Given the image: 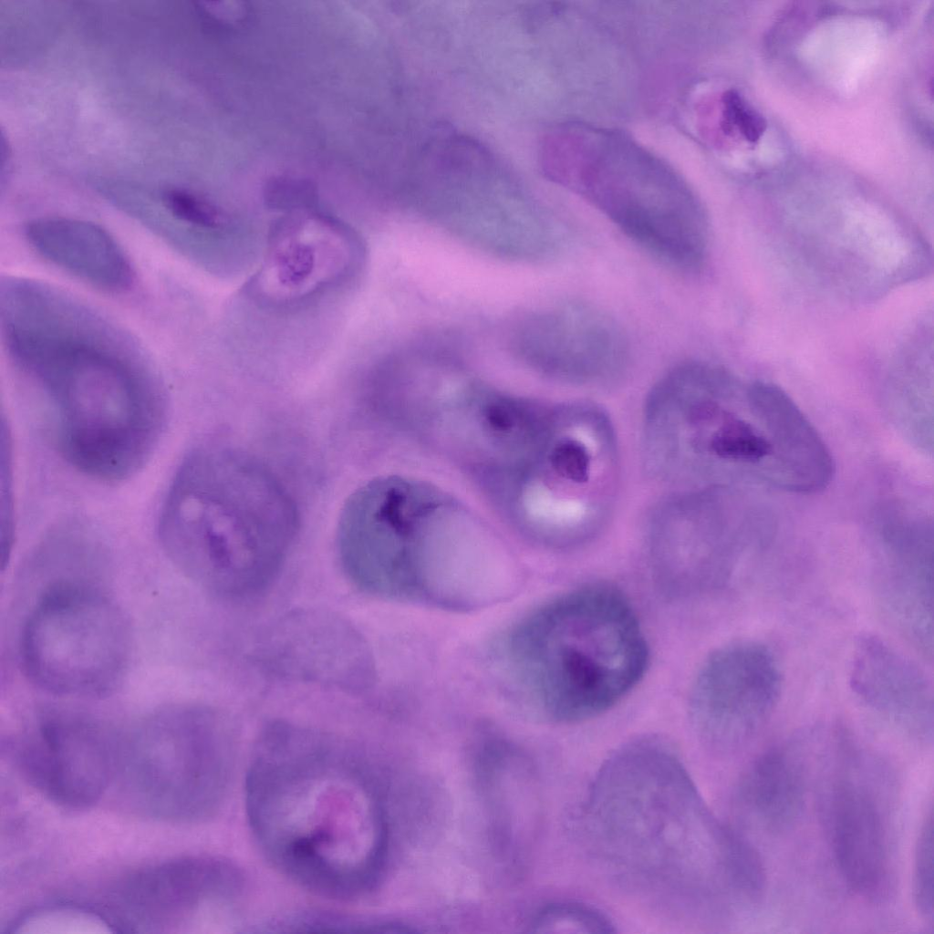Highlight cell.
<instances>
[{
    "label": "cell",
    "mask_w": 934,
    "mask_h": 934,
    "mask_svg": "<svg viewBox=\"0 0 934 934\" xmlns=\"http://www.w3.org/2000/svg\"><path fill=\"white\" fill-rule=\"evenodd\" d=\"M577 825L587 852L619 883L689 918H723L766 883L759 853L711 813L656 738L627 743L606 761Z\"/></svg>",
    "instance_id": "cell-1"
},
{
    "label": "cell",
    "mask_w": 934,
    "mask_h": 934,
    "mask_svg": "<svg viewBox=\"0 0 934 934\" xmlns=\"http://www.w3.org/2000/svg\"><path fill=\"white\" fill-rule=\"evenodd\" d=\"M245 808L267 859L317 895L354 899L382 875L389 836L381 788L347 740L268 725L247 771Z\"/></svg>",
    "instance_id": "cell-2"
},
{
    "label": "cell",
    "mask_w": 934,
    "mask_h": 934,
    "mask_svg": "<svg viewBox=\"0 0 934 934\" xmlns=\"http://www.w3.org/2000/svg\"><path fill=\"white\" fill-rule=\"evenodd\" d=\"M337 550L353 584L385 598L472 610L518 586L510 555L486 524L417 479L379 477L353 493L340 514Z\"/></svg>",
    "instance_id": "cell-3"
},
{
    "label": "cell",
    "mask_w": 934,
    "mask_h": 934,
    "mask_svg": "<svg viewBox=\"0 0 934 934\" xmlns=\"http://www.w3.org/2000/svg\"><path fill=\"white\" fill-rule=\"evenodd\" d=\"M298 527L296 503L270 468L240 449L205 442L174 475L159 536L192 580L218 595L244 597L276 577Z\"/></svg>",
    "instance_id": "cell-4"
},
{
    "label": "cell",
    "mask_w": 934,
    "mask_h": 934,
    "mask_svg": "<svg viewBox=\"0 0 934 934\" xmlns=\"http://www.w3.org/2000/svg\"><path fill=\"white\" fill-rule=\"evenodd\" d=\"M498 672L526 709L549 722L592 719L640 680L649 649L626 596L585 585L534 608L493 644Z\"/></svg>",
    "instance_id": "cell-5"
},
{
    "label": "cell",
    "mask_w": 934,
    "mask_h": 934,
    "mask_svg": "<svg viewBox=\"0 0 934 934\" xmlns=\"http://www.w3.org/2000/svg\"><path fill=\"white\" fill-rule=\"evenodd\" d=\"M35 383L53 410L58 451L79 472L122 481L153 451L164 397L131 337L101 331L68 336L50 351Z\"/></svg>",
    "instance_id": "cell-6"
},
{
    "label": "cell",
    "mask_w": 934,
    "mask_h": 934,
    "mask_svg": "<svg viewBox=\"0 0 934 934\" xmlns=\"http://www.w3.org/2000/svg\"><path fill=\"white\" fill-rule=\"evenodd\" d=\"M550 409L525 449L487 481L530 535L548 546L576 547L609 521L619 484L618 446L607 415L595 405Z\"/></svg>",
    "instance_id": "cell-7"
},
{
    "label": "cell",
    "mask_w": 934,
    "mask_h": 934,
    "mask_svg": "<svg viewBox=\"0 0 934 934\" xmlns=\"http://www.w3.org/2000/svg\"><path fill=\"white\" fill-rule=\"evenodd\" d=\"M750 415L746 389L725 369L702 361L674 367L647 397L642 439L648 472L662 483L700 489L726 486L763 461L773 462V446Z\"/></svg>",
    "instance_id": "cell-8"
},
{
    "label": "cell",
    "mask_w": 934,
    "mask_h": 934,
    "mask_svg": "<svg viewBox=\"0 0 934 934\" xmlns=\"http://www.w3.org/2000/svg\"><path fill=\"white\" fill-rule=\"evenodd\" d=\"M231 736L211 713L190 708L157 712L119 740L114 782L139 811L197 822L219 810L234 766Z\"/></svg>",
    "instance_id": "cell-9"
},
{
    "label": "cell",
    "mask_w": 934,
    "mask_h": 934,
    "mask_svg": "<svg viewBox=\"0 0 934 934\" xmlns=\"http://www.w3.org/2000/svg\"><path fill=\"white\" fill-rule=\"evenodd\" d=\"M131 653L127 617L105 592L60 579L24 625L20 655L29 680L63 697H101L122 680Z\"/></svg>",
    "instance_id": "cell-10"
},
{
    "label": "cell",
    "mask_w": 934,
    "mask_h": 934,
    "mask_svg": "<svg viewBox=\"0 0 934 934\" xmlns=\"http://www.w3.org/2000/svg\"><path fill=\"white\" fill-rule=\"evenodd\" d=\"M647 545L653 579L669 600L701 603L729 593L744 544L728 489H694L663 501L650 516Z\"/></svg>",
    "instance_id": "cell-11"
},
{
    "label": "cell",
    "mask_w": 934,
    "mask_h": 934,
    "mask_svg": "<svg viewBox=\"0 0 934 934\" xmlns=\"http://www.w3.org/2000/svg\"><path fill=\"white\" fill-rule=\"evenodd\" d=\"M783 682L778 659L764 643L746 639L717 649L700 667L690 691L697 738L717 752L746 743L777 707Z\"/></svg>",
    "instance_id": "cell-12"
},
{
    "label": "cell",
    "mask_w": 934,
    "mask_h": 934,
    "mask_svg": "<svg viewBox=\"0 0 934 934\" xmlns=\"http://www.w3.org/2000/svg\"><path fill=\"white\" fill-rule=\"evenodd\" d=\"M243 872L232 862L183 856L140 868L109 898V913L123 931L155 932L194 919L225 917L244 897Z\"/></svg>",
    "instance_id": "cell-13"
},
{
    "label": "cell",
    "mask_w": 934,
    "mask_h": 934,
    "mask_svg": "<svg viewBox=\"0 0 934 934\" xmlns=\"http://www.w3.org/2000/svg\"><path fill=\"white\" fill-rule=\"evenodd\" d=\"M511 352L537 372L579 385L619 379L629 363L622 327L596 306L570 301L521 317L508 337Z\"/></svg>",
    "instance_id": "cell-14"
},
{
    "label": "cell",
    "mask_w": 934,
    "mask_h": 934,
    "mask_svg": "<svg viewBox=\"0 0 934 934\" xmlns=\"http://www.w3.org/2000/svg\"><path fill=\"white\" fill-rule=\"evenodd\" d=\"M119 742L91 721L57 715L22 737L16 760L26 780L47 799L87 808L114 783Z\"/></svg>",
    "instance_id": "cell-15"
},
{
    "label": "cell",
    "mask_w": 934,
    "mask_h": 934,
    "mask_svg": "<svg viewBox=\"0 0 934 934\" xmlns=\"http://www.w3.org/2000/svg\"><path fill=\"white\" fill-rule=\"evenodd\" d=\"M849 684L866 708L890 723L910 733L931 732V682L917 664L882 638L865 635L857 640Z\"/></svg>",
    "instance_id": "cell-16"
},
{
    "label": "cell",
    "mask_w": 934,
    "mask_h": 934,
    "mask_svg": "<svg viewBox=\"0 0 934 934\" xmlns=\"http://www.w3.org/2000/svg\"><path fill=\"white\" fill-rule=\"evenodd\" d=\"M746 392L750 408L773 449L770 480L798 493L826 488L835 474L833 457L796 403L769 382H753Z\"/></svg>",
    "instance_id": "cell-17"
},
{
    "label": "cell",
    "mask_w": 934,
    "mask_h": 934,
    "mask_svg": "<svg viewBox=\"0 0 934 934\" xmlns=\"http://www.w3.org/2000/svg\"><path fill=\"white\" fill-rule=\"evenodd\" d=\"M266 659L288 674L358 686L368 682L370 662L357 634L331 617H289L266 640Z\"/></svg>",
    "instance_id": "cell-18"
},
{
    "label": "cell",
    "mask_w": 934,
    "mask_h": 934,
    "mask_svg": "<svg viewBox=\"0 0 934 934\" xmlns=\"http://www.w3.org/2000/svg\"><path fill=\"white\" fill-rule=\"evenodd\" d=\"M831 810L833 847L843 878L860 896L881 897L889 867L885 818L875 794L849 773H840Z\"/></svg>",
    "instance_id": "cell-19"
},
{
    "label": "cell",
    "mask_w": 934,
    "mask_h": 934,
    "mask_svg": "<svg viewBox=\"0 0 934 934\" xmlns=\"http://www.w3.org/2000/svg\"><path fill=\"white\" fill-rule=\"evenodd\" d=\"M41 257L78 279L109 293L130 288L135 273L116 239L103 227L71 218H42L24 230Z\"/></svg>",
    "instance_id": "cell-20"
},
{
    "label": "cell",
    "mask_w": 934,
    "mask_h": 934,
    "mask_svg": "<svg viewBox=\"0 0 934 934\" xmlns=\"http://www.w3.org/2000/svg\"><path fill=\"white\" fill-rule=\"evenodd\" d=\"M742 803L768 832H783L799 818L805 798L803 767L793 751L773 748L757 757L741 784Z\"/></svg>",
    "instance_id": "cell-21"
},
{
    "label": "cell",
    "mask_w": 934,
    "mask_h": 934,
    "mask_svg": "<svg viewBox=\"0 0 934 934\" xmlns=\"http://www.w3.org/2000/svg\"><path fill=\"white\" fill-rule=\"evenodd\" d=\"M533 931L541 933H613L615 926L601 910L578 902L548 905L532 921Z\"/></svg>",
    "instance_id": "cell-22"
},
{
    "label": "cell",
    "mask_w": 934,
    "mask_h": 934,
    "mask_svg": "<svg viewBox=\"0 0 934 934\" xmlns=\"http://www.w3.org/2000/svg\"><path fill=\"white\" fill-rule=\"evenodd\" d=\"M915 905L923 919L933 924V815L925 817L918 837L913 877Z\"/></svg>",
    "instance_id": "cell-23"
},
{
    "label": "cell",
    "mask_w": 934,
    "mask_h": 934,
    "mask_svg": "<svg viewBox=\"0 0 934 934\" xmlns=\"http://www.w3.org/2000/svg\"><path fill=\"white\" fill-rule=\"evenodd\" d=\"M721 122L725 134L756 144L766 130V120L742 97L733 91L722 97Z\"/></svg>",
    "instance_id": "cell-24"
}]
</instances>
